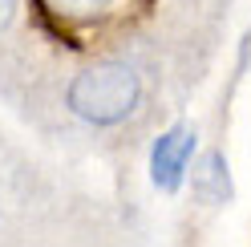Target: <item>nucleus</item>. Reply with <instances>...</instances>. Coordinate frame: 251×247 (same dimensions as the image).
Here are the masks:
<instances>
[{
  "label": "nucleus",
  "mask_w": 251,
  "mask_h": 247,
  "mask_svg": "<svg viewBox=\"0 0 251 247\" xmlns=\"http://www.w3.org/2000/svg\"><path fill=\"white\" fill-rule=\"evenodd\" d=\"M69 110L77 118L93 122V126H114V122L130 118L138 98H142V85H138V73L122 61H98V65L81 69L69 81Z\"/></svg>",
  "instance_id": "nucleus-1"
},
{
  "label": "nucleus",
  "mask_w": 251,
  "mask_h": 247,
  "mask_svg": "<svg viewBox=\"0 0 251 247\" xmlns=\"http://www.w3.org/2000/svg\"><path fill=\"white\" fill-rule=\"evenodd\" d=\"M191 150H195V130L191 126H175L170 134H162L154 142L150 154V174L162 191H178V182L186 174V162H191Z\"/></svg>",
  "instance_id": "nucleus-2"
},
{
  "label": "nucleus",
  "mask_w": 251,
  "mask_h": 247,
  "mask_svg": "<svg viewBox=\"0 0 251 247\" xmlns=\"http://www.w3.org/2000/svg\"><path fill=\"white\" fill-rule=\"evenodd\" d=\"M191 191L199 203H227L231 198V174H227V158L219 150L202 154L195 174H191Z\"/></svg>",
  "instance_id": "nucleus-3"
},
{
  "label": "nucleus",
  "mask_w": 251,
  "mask_h": 247,
  "mask_svg": "<svg viewBox=\"0 0 251 247\" xmlns=\"http://www.w3.org/2000/svg\"><path fill=\"white\" fill-rule=\"evenodd\" d=\"M57 12H65V17H93V12H101L109 0H49Z\"/></svg>",
  "instance_id": "nucleus-4"
},
{
  "label": "nucleus",
  "mask_w": 251,
  "mask_h": 247,
  "mask_svg": "<svg viewBox=\"0 0 251 247\" xmlns=\"http://www.w3.org/2000/svg\"><path fill=\"white\" fill-rule=\"evenodd\" d=\"M12 12H17V0H0V28H8Z\"/></svg>",
  "instance_id": "nucleus-5"
}]
</instances>
